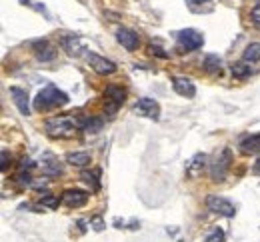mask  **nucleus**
Instances as JSON below:
<instances>
[{
    "instance_id": "nucleus-20",
    "label": "nucleus",
    "mask_w": 260,
    "mask_h": 242,
    "mask_svg": "<svg viewBox=\"0 0 260 242\" xmlns=\"http://www.w3.org/2000/svg\"><path fill=\"white\" fill-rule=\"evenodd\" d=\"M62 46H64V50L70 54V56H78L80 50H82V44H80L78 40H74V36L64 38V40H62Z\"/></svg>"
},
{
    "instance_id": "nucleus-4",
    "label": "nucleus",
    "mask_w": 260,
    "mask_h": 242,
    "mask_svg": "<svg viewBox=\"0 0 260 242\" xmlns=\"http://www.w3.org/2000/svg\"><path fill=\"white\" fill-rule=\"evenodd\" d=\"M230 164H232V152H230V148H224L216 156V160L210 164V178L216 182H222L230 170Z\"/></svg>"
},
{
    "instance_id": "nucleus-15",
    "label": "nucleus",
    "mask_w": 260,
    "mask_h": 242,
    "mask_svg": "<svg viewBox=\"0 0 260 242\" xmlns=\"http://www.w3.org/2000/svg\"><path fill=\"white\" fill-rule=\"evenodd\" d=\"M32 48H34L36 58H38V60H42V62H48V60H52V58L56 56L54 48H52V46H50L46 40H38V42H34Z\"/></svg>"
},
{
    "instance_id": "nucleus-26",
    "label": "nucleus",
    "mask_w": 260,
    "mask_h": 242,
    "mask_svg": "<svg viewBox=\"0 0 260 242\" xmlns=\"http://www.w3.org/2000/svg\"><path fill=\"white\" fill-rule=\"evenodd\" d=\"M44 206L56 208V206H58V200H56L54 196H50V194H46V196L42 198V208H44Z\"/></svg>"
},
{
    "instance_id": "nucleus-1",
    "label": "nucleus",
    "mask_w": 260,
    "mask_h": 242,
    "mask_svg": "<svg viewBox=\"0 0 260 242\" xmlns=\"http://www.w3.org/2000/svg\"><path fill=\"white\" fill-rule=\"evenodd\" d=\"M68 102V96L66 92L58 90L54 84H48L46 88H42L36 98H34V108L36 110H50V108H56V106H64Z\"/></svg>"
},
{
    "instance_id": "nucleus-30",
    "label": "nucleus",
    "mask_w": 260,
    "mask_h": 242,
    "mask_svg": "<svg viewBox=\"0 0 260 242\" xmlns=\"http://www.w3.org/2000/svg\"><path fill=\"white\" fill-rule=\"evenodd\" d=\"M252 172L256 174V176H260V158L254 162V166H252Z\"/></svg>"
},
{
    "instance_id": "nucleus-28",
    "label": "nucleus",
    "mask_w": 260,
    "mask_h": 242,
    "mask_svg": "<svg viewBox=\"0 0 260 242\" xmlns=\"http://www.w3.org/2000/svg\"><path fill=\"white\" fill-rule=\"evenodd\" d=\"M6 166H8V152L2 150V172L6 170Z\"/></svg>"
},
{
    "instance_id": "nucleus-14",
    "label": "nucleus",
    "mask_w": 260,
    "mask_h": 242,
    "mask_svg": "<svg viewBox=\"0 0 260 242\" xmlns=\"http://www.w3.org/2000/svg\"><path fill=\"white\" fill-rule=\"evenodd\" d=\"M102 126H104V120L100 118V116H84V118H80L78 120V128L82 130V132H100L102 130Z\"/></svg>"
},
{
    "instance_id": "nucleus-5",
    "label": "nucleus",
    "mask_w": 260,
    "mask_h": 242,
    "mask_svg": "<svg viewBox=\"0 0 260 242\" xmlns=\"http://www.w3.org/2000/svg\"><path fill=\"white\" fill-rule=\"evenodd\" d=\"M206 206H208V210H212L214 214H220V216H224V218H232V216L236 214V206H234L230 200L218 196V194H210V196L206 198Z\"/></svg>"
},
{
    "instance_id": "nucleus-6",
    "label": "nucleus",
    "mask_w": 260,
    "mask_h": 242,
    "mask_svg": "<svg viewBox=\"0 0 260 242\" xmlns=\"http://www.w3.org/2000/svg\"><path fill=\"white\" fill-rule=\"evenodd\" d=\"M178 44H180V48H184L186 52H192V50H198L202 44H204V36L200 34V32H196L192 28H186V30H180L178 34Z\"/></svg>"
},
{
    "instance_id": "nucleus-7",
    "label": "nucleus",
    "mask_w": 260,
    "mask_h": 242,
    "mask_svg": "<svg viewBox=\"0 0 260 242\" xmlns=\"http://www.w3.org/2000/svg\"><path fill=\"white\" fill-rule=\"evenodd\" d=\"M86 60H88L90 68L94 70V72H98V74H102V76H108V74H114L116 72V64L112 60H108V58L96 54V52H88L86 54Z\"/></svg>"
},
{
    "instance_id": "nucleus-21",
    "label": "nucleus",
    "mask_w": 260,
    "mask_h": 242,
    "mask_svg": "<svg viewBox=\"0 0 260 242\" xmlns=\"http://www.w3.org/2000/svg\"><path fill=\"white\" fill-rule=\"evenodd\" d=\"M40 168H42V172L46 174V176H56V174H62V166H60L56 160L42 162V164H40Z\"/></svg>"
},
{
    "instance_id": "nucleus-31",
    "label": "nucleus",
    "mask_w": 260,
    "mask_h": 242,
    "mask_svg": "<svg viewBox=\"0 0 260 242\" xmlns=\"http://www.w3.org/2000/svg\"><path fill=\"white\" fill-rule=\"evenodd\" d=\"M194 2H196V0H194ZM202 2H206V0H202Z\"/></svg>"
},
{
    "instance_id": "nucleus-29",
    "label": "nucleus",
    "mask_w": 260,
    "mask_h": 242,
    "mask_svg": "<svg viewBox=\"0 0 260 242\" xmlns=\"http://www.w3.org/2000/svg\"><path fill=\"white\" fill-rule=\"evenodd\" d=\"M90 224H94V230H102L104 228V224H102V220L100 218H92V222Z\"/></svg>"
},
{
    "instance_id": "nucleus-22",
    "label": "nucleus",
    "mask_w": 260,
    "mask_h": 242,
    "mask_svg": "<svg viewBox=\"0 0 260 242\" xmlns=\"http://www.w3.org/2000/svg\"><path fill=\"white\" fill-rule=\"evenodd\" d=\"M232 74L236 76V78H246V76H250L252 74V68L248 66V62H238V64H234L232 66Z\"/></svg>"
},
{
    "instance_id": "nucleus-18",
    "label": "nucleus",
    "mask_w": 260,
    "mask_h": 242,
    "mask_svg": "<svg viewBox=\"0 0 260 242\" xmlns=\"http://www.w3.org/2000/svg\"><path fill=\"white\" fill-rule=\"evenodd\" d=\"M242 60L248 64H254L260 60V42H252L246 46V50L242 52Z\"/></svg>"
},
{
    "instance_id": "nucleus-3",
    "label": "nucleus",
    "mask_w": 260,
    "mask_h": 242,
    "mask_svg": "<svg viewBox=\"0 0 260 242\" xmlns=\"http://www.w3.org/2000/svg\"><path fill=\"white\" fill-rule=\"evenodd\" d=\"M104 98H106L104 112H106L108 116H114V114L118 112V108L124 104L126 92H124L120 86H114V84H110V86H106V90H104Z\"/></svg>"
},
{
    "instance_id": "nucleus-24",
    "label": "nucleus",
    "mask_w": 260,
    "mask_h": 242,
    "mask_svg": "<svg viewBox=\"0 0 260 242\" xmlns=\"http://www.w3.org/2000/svg\"><path fill=\"white\" fill-rule=\"evenodd\" d=\"M224 238H226V236H224V230H222V228H214V230L206 236L204 242H224Z\"/></svg>"
},
{
    "instance_id": "nucleus-13",
    "label": "nucleus",
    "mask_w": 260,
    "mask_h": 242,
    "mask_svg": "<svg viewBox=\"0 0 260 242\" xmlns=\"http://www.w3.org/2000/svg\"><path fill=\"white\" fill-rule=\"evenodd\" d=\"M204 166H206V154H204V152H198V154H194V156L186 162V174H188L190 178H196L198 174H202Z\"/></svg>"
},
{
    "instance_id": "nucleus-11",
    "label": "nucleus",
    "mask_w": 260,
    "mask_h": 242,
    "mask_svg": "<svg viewBox=\"0 0 260 242\" xmlns=\"http://www.w3.org/2000/svg\"><path fill=\"white\" fill-rule=\"evenodd\" d=\"M116 40H118L128 52H134V50L138 48V44H140L138 34H136L134 30H130V28H118V30H116Z\"/></svg>"
},
{
    "instance_id": "nucleus-17",
    "label": "nucleus",
    "mask_w": 260,
    "mask_h": 242,
    "mask_svg": "<svg viewBox=\"0 0 260 242\" xmlns=\"http://www.w3.org/2000/svg\"><path fill=\"white\" fill-rule=\"evenodd\" d=\"M90 160H92L90 152H84V150H76V152H70V154L66 156V162H68V164H72V166H78V168L88 166V164H90Z\"/></svg>"
},
{
    "instance_id": "nucleus-16",
    "label": "nucleus",
    "mask_w": 260,
    "mask_h": 242,
    "mask_svg": "<svg viewBox=\"0 0 260 242\" xmlns=\"http://www.w3.org/2000/svg\"><path fill=\"white\" fill-rule=\"evenodd\" d=\"M240 152L242 154H258L260 152V134H250L240 140Z\"/></svg>"
},
{
    "instance_id": "nucleus-10",
    "label": "nucleus",
    "mask_w": 260,
    "mask_h": 242,
    "mask_svg": "<svg viewBox=\"0 0 260 242\" xmlns=\"http://www.w3.org/2000/svg\"><path fill=\"white\" fill-rule=\"evenodd\" d=\"M172 88L176 94L184 96V98H194L196 94V86L190 78H184V76H174L172 78Z\"/></svg>"
},
{
    "instance_id": "nucleus-9",
    "label": "nucleus",
    "mask_w": 260,
    "mask_h": 242,
    "mask_svg": "<svg viewBox=\"0 0 260 242\" xmlns=\"http://www.w3.org/2000/svg\"><path fill=\"white\" fill-rule=\"evenodd\" d=\"M62 202L68 208H82L88 202V192L80 190V188H68L62 194Z\"/></svg>"
},
{
    "instance_id": "nucleus-19",
    "label": "nucleus",
    "mask_w": 260,
    "mask_h": 242,
    "mask_svg": "<svg viewBox=\"0 0 260 242\" xmlns=\"http://www.w3.org/2000/svg\"><path fill=\"white\" fill-rule=\"evenodd\" d=\"M220 66H222V60L216 54H206V58H204V70L206 72L216 74V72H220Z\"/></svg>"
},
{
    "instance_id": "nucleus-27",
    "label": "nucleus",
    "mask_w": 260,
    "mask_h": 242,
    "mask_svg": "<svg viewBox=\"0 0 260 242\" xmlns=\"http://www.w3.org/2000/svg\"><path fill=\"white\" fill-rule=\"evenodd\" d=\"M150 52L156 54V56H160V58H168V52H162L160 46H154V44H152V46H150Z\"/></svg>"
},
{
    "instance_id": "nucleus-8",
    "label": "nucleus",
    "mask_w": 260,
    "mask_h": 242,
    "mask_svg": "<svg viewBox=\"0 0 260 242\" xmlns=\"http://www.w3.org/2000/svg\"><path fill=\"white\" fill-rule=\"evenodd\" d=\"M134 112L144 116V118H150V120H158L160 118V106L152 98H140L138 102L134 104Z\"/></svg>"
},
{
    "instance_id": "nucleus-12",
    "label": "nucleus",
    "mask_w": 260,
    "mask_h": 242,
    "mask_svg": "<svg viewBox=\"0 0 260 242\" xmlns=\"http://www.w3.org/2000/svg\"><path fill=\"white\" fill-rule=\"evenodd\" d=\"M10 96H12V102L16 104V108L20 110V114H24V116L30 114V102H28L26 90H22L18 86H10Z\"/></svg>"
},
{
    "instance_id": "nucleus-2",
    "label": "nucleus",
    "mask_w": 260,
    "mask_h": 242,
    "mask_svg": "<svg viewBox=\"0 0 260 242\" xmlns=\"http://www.w3.org/2000/svg\"><path fill=\"white\" fill-rule=\"evenodd\" d=\"M44 128L52 139H70L78 128V120L70 116H54L44 122Z\"/></svg>"
},
{
    "instance_id": "nucleus-23",
    "label": "nucleus",
    "mask_w": 260,
    "mask_h": 242,
    "mask_svg": "<svg viewBox=\"0 0 260 242\" xmlns=\"http://www.w3.org/2000/svg\"><path fill=\"white\" fill-rule=\"evenodd\" d=\"M98 170L94 172H82V180L88 184V186H92V192H96L98 188H100V182H98Z\"/></svg>"
},
{
    "instance_id": "nucleus-25",
    "label": "nucleus",
    "mask_w": 260,
    "mask_h": 242,
    "mask_svg": "<svg viewBox=\"0 0 260 242\" xmlns=\"http://www.w3.org/2000/svg\"><path fill=\"white\" fill-rule=\"evenodd\" d=\"M250 18H252V22L260 26V0L252 6V10H250Z\"/></svg>"
}]
</instances>
